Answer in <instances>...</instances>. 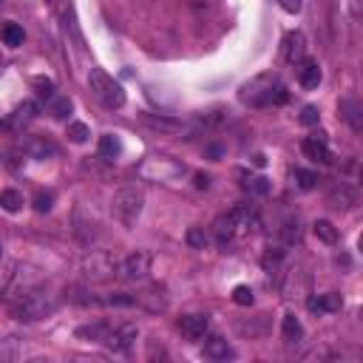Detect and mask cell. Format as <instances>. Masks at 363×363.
<instances>
[{
  "label": "cell",
  "mask_w": 363,
  "mask_h": 363,
  "mask_svg": "<svg viewBox=\"0 0 363 363\" xmlns=\"http://www.w3.org/2000/svg\"><path fill=\"white\" fill-rule=\"evenodd\" d=\"M357 250H360V252H363V235H360V238H357Z\"/></svg>",
  "instance_id": "46"
},
{
  "label": "cell",
  "mask_w": 363,
  "mask_h": 363,
  "mask_svg": "<svg viewBox=\"0 0 363 363\" xmlns=\"http://www.w3.org/2000/svg\"><path fill=\"white\" fill-rule=\"evenodd\" d=\"M278 3H281V9L289 11V14H298L301 6H303V0H278Z\"/></svg>",
  "instance_id": "41"
},
{
  "label": "cell",
  "mask_w": 363,
  "mask_h": 363,
  "mask_svg": "<svg viewBox=\"0 0 363 363\" xmlns=\"http://www.w3.org/2000/svg\"><path fill=\"white\" fill-rule=\"evenodd\" d=\"M233 301H235L238 306H252V289H250L247 284L233 286Z\"/></svg>",
  "instance_id": "38"
},
{
  "label": "cell",
  "mask_w": 363,
  "mask_h": 363,
  "mask_svg": "<svg viewBox=\"0 0 363 363\" xmlns=\"http://www.w3.org/2000/svg\"><path fill=\"white\" fill-rule=\"evenodd\" d=\"M275 88H278V77H272V74H261V77L250 79V82L241 88V102H244V105H252V108L272 105Z\"/></svg>",
  "instance_id": "4"
},
{
  "label": "cell",
  "mask_w": 363,
  "mask_h": 363,
  "mask_svg": "<svg viewBox=\"0 0 363 363\" xmlns=\"http://www.w3.org/2000/svg\"><path fill=\"white\" fill-rule=\"evenodd\" d=\"M281 238H284V244H298V241H301V224H298V218L284 221V227H281Z\"/></svg>",
  "instance_id": "32"
},
{
  "label": "cell",
  "mask_w": 363,
  "mask_h": 363,
  "mask_svg": "<svg viewBox=\"0 0 363 363\" xmlns=\"http://www.w3.org/2000/svg\"><path fill=\"white\" fill-rule=\"evenodd\" d=\"M57 306H60V301H57L51 292H43V289H26L23 295H17V301L9 303V312H11L14 320L31 323V320H40V318L51 315Z\"/></svg>",
  "instance_id": "1"
},
{
  "label": "cell",
  "mask_w": 363,
  "mask_h": 363,
  "mask_svg": "<svg viewBox=\"0 0 363 363\" xmlns=\"http://www.w3.org/2000/svg\"><path fill=\"white\" fill-rule=\"evenodd\" d=\"M88 88H91V94L105 105V108H122L125 105V91H122V85L113 79V77H108L102 68H91L88 71Z\"/></svg>",
  "instance_id": "3"
},
{
  "label": "cell",
  "mask_w": 363,
  "mask_h": 363,
  "mask_svg": "<svg viewBox=\"0 0 363 363\" xmlns=\"http://www.w3.org/2000/svg\"><path fill=\"white\" fill-rule=\"evenodd\" d=\"M337 111H340L343 122H346V125H349L354 133H363V102H360V99L346 96V99H340Z\"/></svg>",
  "instance_id": "13"
},
{
  "label": "cell",
  "mask_w": 363,
  "mask_h": 363,
  "mask_svg": "<svg viewBox=\"0 0 363 363\" xmlns=\"http://www.w3.org/2000/svg\"><path fill=\"white\" fill-rule=\"evenodd\" d=\"M0 204H3L6 213H17V210L23 207V196H20L17 190H3V193H0Z\"/></svg>",
  "instance_id": "30"
},
{
  "label": "cell",
  "mask_w": 363,
  "mask_h": 363,
  "mask_svg": "<svg viewBox=\"0 0 363 363\" xmlns=\"http://www.w3.org/2000/svg\"><path fill=\"white\" fill-rule=\"evenodd\" d=\"M349 14L363 20V0H349Z\"/></svg>",
  "instance_id": "42"
},
{
  "label": "cell",
  "mask_w": 363,
  "mask_h": 363,
  "mask_svg": "<svg viewBox=\"0 0 363 363\" xmlns=\"http://www.w3.org/2000/svg\"><path fill=\"white\" fill-rule=\"evenodd\" d=\"M139 122L145 125V128H150V130H159V133H179L184 125L179 122V119H173V116H162V113H139Z\"/></svg>",
  "instance_id": "15"
},
{
  "label": "cell",
  "mask_w": 363,
  "mask_h": 363,
  "mask_svg": "<svg viewBox=\"0 0 363 363\" xmlns=\"http://www.w3.org/2000/svg\"><path fill=\"white\" fill-rule=\"evenodd\" d=\"M34 113H37V102L26 99L23 105L14 108V113L6 116V128H14V125H20V122H28V119H34Z\"/></svg>",
  "instance_id": "23"
},
{
  "label": "cell",
  "mask_w": 363,
  "mask_h": 363,
  "mask_svg": "<svg viewBox=\"0 0 363 363\" xmlns=\"http://www.w3.org/2000/svg\"><path fill=\"white\" fill-rule=\"evenodd\" d=\"M82 269H85V275H88V278L102 281V278H108L116 267H113V261H111V255H108V252H91V255L85 258Z\"/></svg>",
  "instance_id": "11"
},
{
  "label": "cell",
  "mask_w": 363,
  "mask_h": 363,
  "mask_svg": "<svg viewBox=\"0 0 363 363\" xmlns=\"http://www.w3.org/2000/svg\"><path fill=\"white\" fill-rule=\"evenodd\" d=\"M122 153V142H119V136L116 133H102L99 136V156H105V159H116Z\"/></svg>",
  "instance_id": "24"
},
{
  "label": "cell",
  "mask_w": 363,
  "mask_h": 363,
  "mask_svg": "<svg viewBox=\"0 0 363 363\" xmlns=\"http://www.w3.org/2000/svg\"><path fill=\"white\" fill-rule=\"evenodd\" d=\"M312 230H315V235H318L323 244H337V230H335V224H332V221L320 218V221H315V224H312Z\"/></svg>",
  "instance_id": "25"
},
{
  "label": "cell",
  "mask_w": 363,
  "mask_h": 363,
  "mask_svg": "<svg viewBox=\"0 0 363 363\" xmlns=\"http://www.w3.org/2000/svg\"><path fill=\"white\" fill-rule=\"evenodd\" d=\"M306 306H309V312H318V315H323V312H337V309L343 306V298H340L337 292L312 295V298L306 301Z\"/></svg>",
  "instance_id": "18"
},
{
  "label": "cell",
  "mask_w": 363,
  "mask_h": 363,
  "mask_svg": "<svg viewBox=\"0 0 363 363\" xmlns=\"http://www.w3.org/2000/svg\"><path fill=\"white\" fill-rule=\"evenodd\" d=\"M23 40H26V34H23V28H20L17 23H6V26H3V43H6L9 48L23 45Z\"/></svg>",
  "instance_id": "27"
},
{
  "label": "cell",
  "mask_w": 363,
  "mask_h": 363,
  "mask_svg": "<svg viewBox=\"0 0 363 363\" xmlns=\"http://www.w3.org/2000/svg\"><path fill=\"white\" fill-rule=\"evenodd\" d=\"M48 3H51V0H48Z\"/></svg>",
  "instance_id": "47"
},
{
  "label": "cell",
  "mask_w": 363,
  "mask_h": 363,
  "mask_svg": "<svg viewBox=\"0 0 363 363\" xmlns=\"http://www.w3.org/2000/svg\"><path fill=\"white\" fill-rule=\"evenodd\" d=\"M31 85H34V91H37L40 99H48V102H51V99L57 96V85H54V79H48V77H34Z\"/></svg>",
  "instance_id": "26"
},
{
  "label": "cell",
  "mask_w": 363,
  "mask_h": 363,
  "mask_svg": "<svg viewBox=\"0 0 363 363\" xmlns=\"http://www.w3.org/2000/svg\"><path fill=\"white\" fill-rule=\"evenodd\" d=\"M150 264H153V255H150L147 250H136V252H130V255L116 267V272H119L122 281H145L147 272H150Z\"/></svg>",
  "instance_id": "6"
},
{
  "label": "cell",
  "mask_w": 363,
  "mask_h": 363,
  "mask_svg": "<svg viewBox=\"0 0 363 363\" xmlns=\"http://www.w3.org/2000/svg\"><path fill=\"white\" fill-rule=\"evenodd\" d=\"M31 204H34V210H37V213H48V210L54 207V193H51V190H43V187H40V190L34 193Z\"/></svg>",
  "instance_id": "31"
},
{
  "label": "cell",
  "mask_w": 363,
  "mask_h": 363,
  "mask_svg": "<svg viewBox=\"0 0 363 363\" xmlns=\"http://www.w3.org/2000/svg\"><path fill=\"white\" fill-rule=\"evenodd\" d=\"M102 303H108V306H133V303H136V295H128V292H111L108 298H102Z\"/></svg>",
  "instance_id": "37"
},
{
  "label": "cell",
  "mask_w": 363,
  "mask_h": 363,
  "mask_svg": "<svg viewBox=\"0 0 363 363\" xmlns=\"http://www.w3.org/2000/svg\"><path fill=\"white\" fill-rule=\"evenodd\" d=\"M281 261H284V250H281V247H269V250L264 252V258H261V264H264V269H267L269 275L278 272Z\"/></svg>",
  "instance_id": "29"
},
{
  "label": "cell",
  "mask_w": 363,
  "mask_h": 363,
  "mask_svg": "<svg viewBox=\"0 0 363 363\" xmlns=\"http://www.w3.org/2000/svg\"><path fill=\"white\" fill-rule=\"evenodd\" d=\"M111 323L108 320H96V323H88V326H79L77 329V337L79 340H91V343H105L108 335H111Z\"/></svg>",
  "instance_id": "20"
},
{
  "label": "cell",
  "mask_w": 363,
  "mask_h": 363,
  "mask_svg": "<svg viewBox=\"0 0 363 363\" xmlns=\"http://www.w3.org/2000/svg\"><path fill=\"white\" fill-rule=\"evenodd\" d=\"M301 150H303L309 159H315V162H323V164H329V162H332V150H329V145H326V133L303 136Z\"/></svg>",
  "instance_id": "10"
},
{
  "label": "cell",
  "mask_w": 363,
  "mask_h": 363,
  "mask_svg": "<svg viewBox=\"0 0 363 363\" xmlns=\"http://www.w3.org/2000/svg\"><path fill=\"white\" fill-rule=\"evenodd\" d=\"M136 303H142L147 312H164L167 309V292H164V286L153 284L136 295Z\"/></svg>",
  "instance_id": "14"
},
{
  "label": "cell",
  "mask_w": 363,
  "mask_h": 363,
  "mask_svg": "<svg viewBox=\"0 0 363 363\" xmlns=\"http://www.w3.org/2000/svg\"><path fill=\"white\" fill-rule=\"evenodd\" d=\"M281 54L289 65H301L306 60V37L301 31H286L281 43Z\"/></svg>",
  "instance_id": "8"
},
{
  "label": "cell",
  "mask_w": 363,
  "mask_h": 363,
  "mask_svg": "<svg viewBox=\"0 0 363 363\" xmlns=\"http://www.w3.org/2000/svg\"><path fill=\"white\" fill-rule=\"evenodd\" d=\"M139 173H142L145 179L170 182V179H176V176L184 173V164H179V162H173V159H167V156H147V159L139 164Z\"/></svg>",
  "instance_id": "5"
},
{
  "label": "cell",
  "mask_w": 363,
  "mask_h": 363,
  "mask_svg": "<svg viewBox=\"0 0 363 363\" xmlns=\"http://www.w3.org/2000/svg\"><path fill=\"white\" fill-rule=\"evenodd\" d=\"M281 335H284L286 343H298V340L303 337V326H301V320L295 318V312H286V315H284V320H281Z\"/></svg>",
  "instance_id": "22"
},
{
  "label": "cell",
  "mask_w": 363,
  "mask_h": 363,
  "mask_svg": "<svg viewBox=\"0 0 363 363\" xmlns=\"http://www.w3.org/2000/svg\"><path fill=\"white\" fill-rule=\"evenodd\" d=\"M88 136H91V130H88V125H85V122H68V139H71V142L82 145Z\"/></svg>",
  "instance_id": "34"
},
{
  "label": "cell",
  "mask_w": 363,
  "mask_h": 363,
  "mask_svg": "<svg viewBox=\"0 0 363 363\" xmlns=\"http://www.w3.org/2000/svg\"><path fill=\"white\" fill-rule=\"evenodd\" d=\"M235 233H238V221H235L233 213H221V216L213 221V238H216L218 247H227V244L235 238Z\"/></svg>",
  "instance_id": "12"
},
{
  "label": "cell",
  "mask_w": 363,
  "mask_h": 363,
  "mask_svg": "<svg viewBox=\"0 0 363 363\" xmlns=\"http://www.w3.org/2000/svg\"><path fill=\"white\" fill-rule=\"evenodd\" d=\"M252 162H255L258 167H264V164H267V159H264V153H255V156H252Z\"/></svg>",
  "instance_id": "44"
},
{
  "label": "cell",
  "mask_w": 363,
  "mask_h": 363,
  "mask_svg": "<svg viewBox=\"0 0 363 363\" xmlns=\"http://www.w3.org/2000/svg\"><path fill=\"white\" fill-rule=\"evenodd\" d=\"M142 201H145V196H142V190H139L136 184L119 187V190L113 193V201H111L113 218H116L125 230H130V227L139 221V216H142Z\"/></svg>",
  "instance_id": "2"
},
{
  "label": "cell",
  "mask_w": 363,
  "mask_h": 363,
  "mask_svg": "<svg viewBox=\"0 0 363 363\" xmlns=\"http://www.w3.org/2000/svg\"><path fill=\"white\" fill-rule=\"evenodd\" d=\"M193 184H196L199 190H204V187H210V176H207V173H193Z\"/></svg>",
  "instance_id": "43"
},
{
  "label": "cell",
  "mask_w": 363,
  "mask_h": 363,
  "mask_svg": "<svg viewBox=\"0 0 363 363\" xmlns=\"http://www.w3.org/2000/svg\"><path fill=\"white\" fill-rule=\"evenodd\" d=\"M11 275H14V261L11 258H3V284H0L3 295H9V289H11Z\"/></svg>",
  "instance_id": "40"
},
{
  "label": "cell",
  "mask_w": 363,
  "mask_h": 363,
  "mask_svg": "<svg viewBox=\"0 0 363 363\" xmlns=\"http://www.w3.org/2000/svg\"><path fill=\"white\" fill-rule=\"evenodd\" d=\"M176 329L187 340H201L207 335V329H210V318L207 315H182L179 323H176Z\"/></svg>",
  "instance_id": "9"
},
{
  "label": "cell",
  "mask_w": 363,
  "mask_h": 363,
  "mask_svg": "<svg viewBox=\"0 0 363 363\" xmlns=\"http://www.w3.org/2000/svg\"><path fill=\"white\" fill-rule=\"evenodd\" d=\"M20 147H23V153L31 156V159H45V156H54V153H57V147H54L45 136H26V139L20 142Z\"/></svg>",
  "instance_id": "16"
},
{
  "label": "cell",
  "mask_w": 363,
  "mask_h": 363,
  "mask_svg": "<svg viewBox=\"0 0 363 363\" xmlns=\"http://www.w3.org/2000/svg\"><path fill=\"white\" fill-rule=\"evenodd\" d=\"M354 201H357V196H354V190H349L346 184H335V187L326 193V204L335 207V210H349V207H354Z\"/></svg>",
  "instance_id": "17"
},
{
  "label": "cell",
  "mask_w": 363,
  "mask_h": 363,
  "mask_svg": "<svg viewBox=\"0 0 363 363\" xmlns=\"http://www.w3.org/2000/svg\"><path fill=\"white\" fill-rule=\"evenodd\" d=\"M204 357H210V360H233V357H235V349H233L224 337L213 335V337H207V343H204Z\"/></svg>",
  "instance_id": "19"
},
{
  "label": "cell",
  "mask_w": 363,
  "mask_h": 363,
  "mask_svg": "<svg viewBox=\"0 0 363 363\" xmlns=\"http://www.w3.org/2000/svg\"><path fill=\"white\" fill-rule=\"evenodd\" d=\"M136 337H139L136 323H119V326L111 329L105 346H108L111 352H122V354H125V352H130V346L136 343Z\"/></svg>",
  "instance_id": "7"
},
{
  "label": "cell",
  "mask_w": 363,
  "mask_h": 363,
  "mask_svg": "<svg viewBox=\"0 0 363 363\" xmlns=\"http://www.w3.org/2000/svg\"><path fill=\"white\" fill-rule=\"evenodd\" d=\"M357 179H360V187H363V164H360V170H357Z\"/></svg>",
  "instance_id": "45"
},
{
  "label": "cell",
  "mask_w": 363,
  "mask_h": 363,
  "mask_svg": "<svg viewBox=\"0 0 363 363\" xmlns=\"http://www.w3.org/2000/svg\"><path fill=\"white\" fill-rule=\"evenodd\" d=\"M292 182H295V187H298V190H312V187L318 184V176H315L312 170L295 167V170H292Z\"/></svg>",
  "instance_id": "28"
},
{
  "label": "cell",
  "mask_w": 363,
  "mask_h": 363,
  "mask_svg": "<svg viewBox=\"0 0 363 363\" xmlns=\"http://www.w3.org/2000/svg\"><path fill=\"white\" fill-rule=\"evenodd\" d=\"M68 113H71V99H68V96H54V99H51V116L65 119Z\"/></svg>",
  "instance_id": "36"
},
{
  "label": "cell",
  "mask_w": 363,
  "mask_h": 363,
  "mask_svg": "<svg viewBox=\"0 0 363 363\" xmlns=\"http://www.w3.org/2000/svg\"><path fill=\"white\" fill-rule=\"evenodd\" d=\"M298 82L303 88H318L320 85V65L312 62V60H303L301 68H298Z\"/></svg>",
  "instance_id": "21"
},
{
  "label": "cell",
  "mask_w": 363,
  "mask_h": 363,
  "mask_svg": "<svg viewBox=\"0 0 363 363\" xmlns=\"http://www.w3.org/2000/svg\"><path fill=\"white\" fill-rule=\"evenodd\" d=\"M318 119H320V111H318L315 105H303V108H301V116H298L301 125L312 128V125H318Z\"/></svg>",
  "instance_id": "39"
},
{
  "label": "cell",
  "mask_w": 363,
  "mask_h": 363,
  "mask_svg": "<svg viewBox=\"0 0 363 363\" xmlns=\"http://www.w3.org/2000/svg\"><path fill=\"white\" fill-rule=\"evenodd\" d=\"M244 190H250L252 196H267V193H269V182H267L264 176H250V179L244 182Z\"/></svg>",
  "instance_id": "33"
},
{
  "label": "cell",
  "mask_w": 363,
  "mask_h": 363,
  "mask_svg": "<svg viewBox=\"0 0 363 363\" xmlns=\"http://www.w3.org/2000/svg\"><path fill=\"white\" fill-rule=\"evenodd\" d=\"M184 241H187V247H193V250H204V244H207L204 227H190L187 235H184Z\"/></svg>",
  "instance_id": "35"
}]
</instances>
